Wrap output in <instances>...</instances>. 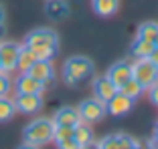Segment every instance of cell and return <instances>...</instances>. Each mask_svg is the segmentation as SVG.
Returning <instances> with one entry per match:
<instances>
[{
  "instance_id": "d4e9b609",
  "label": "cell",
  "mask_w": 158,
  "mask_h": 149,
  "mask_svg": "<svg viewBox=\"0 0 158 149\" xmlns=\"http://www.w3.org/2000/svg\"><path fill=\"white\" fill-rule=\"evenodd\" d=\"M146 91H148V99H150V103L158 107V81H156V83H152L148 89H146Z\"/></svg>"
},
{
  "instance_id": "f1b7e54d",
  "label": "cell",
  "mask_w": 158,
  "mask_h": 149,
  "mask_svg": "<svg viewBox=\"0 0 158 149\" xmlns=\"http://www.w3.org/2000/svg\"><path fill=\"white\" fill-rule=\"evenodd\" d=\"M4 38H6V26H4V24H0V42L4 40Z\"/></svg>"
},
{
  "instance_id": "ac0fdd59",
  "label": "cell",
  "mask_w": 158,
  "mask_h": 149,
  "mask_svg": "<svg viewBox=\"0 0 158 149\" xmlns=\"http://www.w3.org/2000/svg\"><path fill=\"white\" fill-rule=\"evenodd\" d=\"M35 61H37L35 52L31 51V48H28L27 44H20L19 59H16V71H19V73H27V71H28V67L33 65Z\"/></svg>"
},
{
  "instance_id": "d6986e66",
  "label": "cell",
  "mask_w": 158,
  "mask_h": 149,
  "mask_svg": "<svg viewBox=\"0 0 158 149\" xmlns=\"http://www.w3.org/2000/svg\"><path fill=\"white\" fill-rule=\"evenodd\" d=\"M16 115V107H14V101L8 95H2L0 97V123H8L14 119Z\"/></svg>"
},
{
  "instance_id": "9a60e30c",
  "label": "cell",
  "mask_w": 158,
  "mask_h": 149,
  "mask_svg": "<svg viewBox=\"0 0 158 149\" xmlns=\"http://www.w3.org/2000/svg\"><path fill=\"white\" fill-rule=\"evenodd\" d=\"M73 139L77 141V147L79 149H85V147H91L95 143V135H93V129L89 123L79 121L77 125L73 127Z\"/></svg>"
},
{
  "instance_id": "83f0119b",
  "label": "cell",
  "mask_w": 158,
  "mask_h": 149,
  "mask_svg": "<svg viewBox=\"0 0 158 149\" xmlns=\"http://www.w3.org/2000/svg\"><path fill=\"white\" fill-rule=\"evenodd\" d=\"M0 24H6V8L2 2H0Z\"/></svg>"
},
{
  "instance_id": "7c38bea8",
  "label": "cell",
  "mask_w": 158,
  "mask_h": 149,
  "mask_svg": "<svg viewBox=\"0 0 158 149\" xmlns=\"http://www.w3.org/2000/svg\"><path fill=\"white\" fill-rule=\"evenodd\" d=\"M106 74L110 77V81L120 89L128 79H132V63L130 61H118L107 69Z\"/></svg>"
},
{
  "instance_id": "277c9868",
  "label": "cell",
  "mask_w": 158,
  "mask_h": 149,
  "mask_svg": "<svg viewBox=\"0 0 158 149\" xmlns=\"http://www.w3.org/2000/svg\"><path fill=\"white\" fill-rule=\"evenodd\" d=\"M77 113H79V119L83 123H99L106 119L107 115V109H106V103L99 101L95 97H89V99H83V101L77 105Z\"/></svg>"
},
{
  "instance_id": "4fadbf2b",
  "label": "cell",
  "mask_w": 158,
  "mask_h": 149,
  "mask_svg": "<svg viewBox=\"0 0 158 149\" xmlns=\"http://www.w3.org/2000/svg\"><path fill=\"white\" fill-rule=\"evenodd\" d=\"M71 14V8L65 0H47L45 2V16L51 22H63Z\"/></svg>"
},
{
  "instance_id": "52a82bcc",
  "label": "cell",
  "mask_w": 158,
  "mask_h": 149,
  "mask_svg": "<svg viewBox=\"0 0 158 149\" xmlns=\"http://www.w3.org/2000/svg\"><path fill=\"white\" fill-rule=\"evenodd\" d=\"M19 51H20V42L16 40H2L0 42V71L4 73H12L16 71V59H19Z\"/></svg>"
},
{
  "instance_id": "f546056e",
  "label": "cell",
  "mask_w": 158,
  "mask_h": 149,
  "mask_svg": "<svg viewBox=\"0 0 158 149\" xmlns=\"http://www.w3.org/2000/svg\"><path fill=\"white\" fill-rule=\"evenodd\" d=\"M154 137L158 139V123H156V127H154Z\"/></svg>"
},
{
  "instance_id": "cb8c5ba5",
  "label": "cell",
  "mask_w": 158,
  "mask_h": 149,
  "mask_svg": "<svg viewBox=\"0 0 158 149\" xmlns=\"http://www.w3.org/2000/svg\"><path fill=\"white\" fill-rule=\"evenodd\" d=\"M10 89H12V81H10V74L0 71V97L2 95H8Z\"/></svg>"
},
{
  "instance_id": "603a6c76",
  "label": "cell",
  "mask_w": 158,
  "mask_h": 149,
  "mask_svg": "<svg viewBox=\"0 0 158 149\" xmlns=\"http://www.w3.org/2000/svg\"><path fill=\"white\" fill-rule=\"evenodd\" d=\"M67 137H73V125H55L53 127V143H59V141L67 139Z\"/></svg>"
},
{
  "instance_id": "44dd1931",
  "label": "cell",
  "mask_w": 158,
  "mask_h": 149,
  "mask_svg": "<svg viewBox=\"0 0 158 149\" xmlns=\"http://www.w3.org/2000/svg\"><path fill=\"white\" fill-rule=\"evenodd\" d=\"M118 91H120V93H124V95H128V97H132V99L136 101V99H138L140 95L144 93L146 89L142 87V85H140L138 81L134 79V77H132V79H128V81H126V83L122 85L120 89H118Z\"/></svg>"
},
{
  "instance_id": "4316f807",
  "label": "cell",
  "mask_w": 158,
  "mask_h": 149,
  "mask_svg": "<svg viewBox=\"0 0 158 149\" xmlns=\"http://www.w3.org/2000/svg\"><path fill=\"white\" fill-rule=\"evenodd\" d=\"M148 59L152 61V65H154V67L158 69V47H154V48H152V52L148 55Z\"/></svg>"
},
{
  "instance_id": "6da1fadb",
  "label": "cell",
  "mask_w": 158,
  "mask_h": 149,
  "mask_svg": "<svg viewBox=\"0 0 158 149\" xmlns=\"http://www.w3.org/2000/svg\"><path fill=\"white\" fill-rule=\"evenodd\" d=\"M31 51L35 52L37 59L41 61H53L59 51V34L53 30V28H35L24 36V42Z\"/></svg>"
},
{
  "instance_id": "5b68a950",
  "label": "cell",
  "mask_w": 158,
  "mask_h": 149,
  "mask_svg": "<svg viewBox=\"0 0 158 149\" xmlns=\"http://www.w3.org/2000/svg\"><path fill=\"white\" fill-rule=\"evenodd\" d=\"M132 77L144 89H148L152 83L158 81V69L152 65V61L148 56H142V59H136L132 63Z\"/></svg>"
},
{
  "instance_id": "3957f363",
  "label": "cell",
  "mask_w": 158,
  "mask_h": 149,
  "mask_svg": "<svg viewBox=\"0 0 158 149\" xmlns=\"http://www.w3.org/2000/svg\"><path fill=\"white\" fill-rule=\"evenodd\" d=\"M53 127H55L53 119H47V117L33 119L23 129V147L37 149V147H43V145L51 143L53 141Z\"/></svg>"
},
{
  "instance_id": "4dcf8cb0",
  "label": "cell",
  "mask_w": 158,
  "mask_h": 149,
  "mask_svg": "<svg viewBox=\"0 0 158 149\" xmlns=\"http://www.w3.org/2000/svg\"><path fill=\"white\" fill-rule=\"evenodd\" d=\"M154 47H158V34H156V38H154Z\"/></svg>"
},
{
  "instance_id": "30bf717a",
  "label": "cell",
  "mask_w": 158,
  "mask_h": 149,
  "mask_svg": "<svg viewBox=\"0 0 158 149\" xmlns=\"http://www.w3.org/2000/svg\"><path fill=\"white\" fill-rule=\"evenodd\" d=\"M106 109H107V115H114V117L128 115L134 109V99L120 93V91H116V95L106 103Z\"/></svg>"
},
{
  "instance_id": "7a4b0ae2",
  "label": "cell",
  "mask_w": 158,
  "mask_h": 149,
  "mask_svg": "<svg viewBox=\"0 0 158 149\" xmlns=\"http://www.w3.org/2000/svg\"><path fill=\"white\" fill-rule=\"evenodd\" d=\"M93 73H95V65L89 56L75 55L63 63V81L69 87H79L81 83L91 79Z\"/></svg>"
},
{
  "instance_id": "484cf974",
  "label": "cell",
  "mask_w": 158,
  "mask_h": 149,
  "mask_svg": "<svg viewBox=\"0 0 158 149\" xmlns=\"http://www.w3.org/2000/svg\"><path fill=\"white\" fill-rule=\"evenodd\" d=\"M59 149H79L77 147V141L73 139V137H67V139H63V141H59V143H55Z\"/></svg>"
},
{
  "instance_id": "8fae6325",
  "label": "cell",
  "mask_w": 158,
  "mask_h": 149,
  "mask_svg": "<svg viewBox=\"0 0 158 149\" xmlns=\"http://www.w3.org/2000/svg\"><path fill=\"white\" fill-rule=\"evenodd\" d=\"M47 85L41 83L39 79H35L33 74L28 73H20L19 77H16V81H14V91L16 93H45Z\"/></svg>"
},
{
  "instance_id": "7402d4cb",
  "label": "cell",
  "mask_w": 158,
  "mask_h": 149,
  "mask_svg": "<svg viewBox=\"0 0 158 149\" xmlns=\"http://www.w3.org/2000/svg\"><path fill=\"white\" fill-rule=\"evenodd\" d=\"M158 34V22L154 20H148V22H142L138 26V32H136V38H144V40H152Z\"/></svg>"
},
{
  "instance_id": "2e32d148",
  "label": "cell",
  "mask_w": 158,
  "mask_h": 149,
  "mask_svg": "<svg viewBox=\"0 0 158 149\" xmlns=\"http://www.w3.org/2000/svg\"><path fill=\"white\" fill-rule=\"evenodd\" d=\"M81 121L79 119V113H77V107H61L55 111L53 115V123L55 125H77Z\"/></svg>"
},
{
  "instance_id": "ba28073f",
  "label": "cell",
  "mask_w": 158,
  "mask_h": 149,
  "mask_svg": "<svg viewBox=\"0 0 158 149\" xmlns=\"http://www.w3.org/2000/svg\"><path fill=\"white\" fill-rule=\"evenodd\" d=\"M12 101L16 107V113H23V115H33V113H39L43 109L41 93H16Z\"/></svg>"
},
{
  "instance_id": "e0dca14e",
  "label": "cell",
  "mask_w": 158,
  "mask_h": 149,
  "mask_svg": "<svg viewBox=\"0 0 158 149\" xmlns=\"http://www.w3.org/2000/svg\"><path fill=\"white\" fill-rule=\"evenodd\" d=\"M91 8L99 16H114L120 8V0H91Z\"/></svg>"
},
{
  "instance_id": "9c48e42d",
  "label": "cell",
  "mask_w": 158,
  "mask_h": 149,
  "mask_svg": "<svg viewBox=\"0 0 158 149\" xmlns=\"http://www.w3.org/2000/svg\"><path fill=\"white\" fill-rule=\"evenodd\" d=\"M91 91H93V97L95 99L107 103L114 95H116L118 87L110 81L107 74H95V77H91Z\"/></svg>"
},
{
  "instance_id": "8992f818",
  "label": "cell",
  "mask_w": 158,
  "mask_h": 149,
  "mask_svg": "<svg viewBox=\"0 0 158 149\" xmlns=\"http://www.w3.org/2000/svg\"><path fill=\"white\" fill-rule=\"evenodd\" d=\"M95 147L98 149H140V143L136 137L128 135V133H110V135L102 137L99 141H95Z\"/></svg>"
},
{
  "instance_id": "ffe728a7",
  "label": "cell",
  "mask_w": 158,
  "mask_h": 149,
  "mask_svg": "<svg viewBox=\"0 0 158 149\" xmlns=\"http://www.w3.org/2000/svg\"><path fill=\"white\" fill-rule=\"evenodd\" d=\"M152 48H154V42L152 40L136 38V40L132 42V47H130V55L134 56V59H142V56H148L150 52H152Z\"/></svg>"
},
{
  "instance_id": "5bb4252c",
  "label": "cell",
  "mask_w": 158,
  "mask_h": 149,
  "mask_svg": "<svg viewBox=\"0 0 158 149\" xmlns=\"http://www.w3.org/2000/svg\"><path fill=\"white\" fill-rule=\"evenodd\" d=\"M27 73L33 74L35 79H39L41 83H45V85H49L53 79H55V69H53L51 61H41V59H37L33 65L28 67Z\"/></svg>"
}]
</instances>
